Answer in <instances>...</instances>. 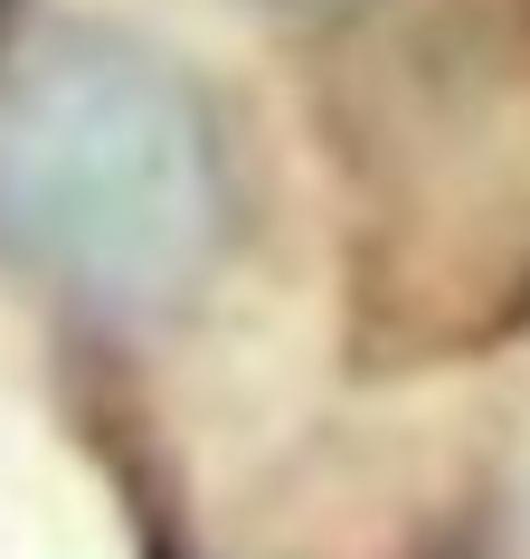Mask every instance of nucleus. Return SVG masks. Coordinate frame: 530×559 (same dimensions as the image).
<instances>
[{
	"label": "nucleus",
	"mask_w": 530,
	"mask_h": 559,
	"mask_svg": "<svg viewBox=\"0 0 530 559\" xmlns=\"http://www.w3.org/2000/svg\"><path fill=\"white\" fill-rule=\"evenodd\" d=\"M10 10H20V0H0V29H10Z\"/></svg>",
	"instance_id": "nucleus-3"
},
{
	"label": "nucleus",
	"mask_w": 530,
	"mask_h": 559,
	"mask_svg": "<svg viewBox=\"0 0 530 559\" xmlns=\"http://www.w3.org/2000/svg\"><path fill=\"white\" fill-rule=\"evenodd\" d=\"M0 247L105 323H152L228 247V152L190 67L58 29L0 76Z\"/></svg>",
	"instance_id": "nucleus-1"
},
{
	"label": "nucleus",
	"mask_w": 530,
	"mask_h": 559,
	"mask_svg": "<svg viewBox=\"0 0 530 559\" xmlns=\"http://www.w3.org/2000/svg\"><path fill=\"white\" fill-rule=\"evenodd\" d=\"M275 10H332V0H275Z\"/></svg>",
	"instance_id": "nucleus-2"
}]
</instances>
